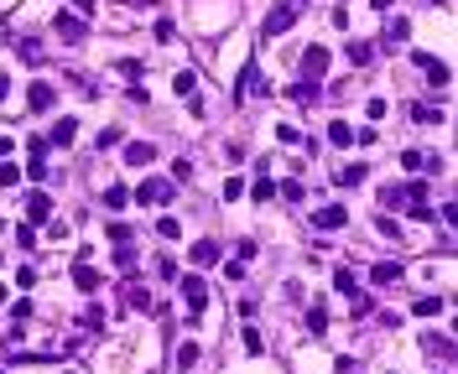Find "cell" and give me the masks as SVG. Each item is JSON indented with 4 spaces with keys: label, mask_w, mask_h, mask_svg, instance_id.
<instances>
[{
    "label": "cell",
    "mask_w": 458,
    "mask_h": 374,
    "mask_svg": "<svg viewBox=\"0 0 458 374\" xmlns=\"http://www.w3.org/2000/svg\"><path fill=\"white\" fill-rule=\"evenodd\" d=\"M0 302H6V286H0Z\"/></svg>",
    "instance_id": "cell-48"
},
{
    "label": "cell",
    "mask_w": 458,
    "mask_h": 374,
    "mask_svg": "<svg viewBox=\"0 0 458 374\" xmlns=\"http://www.w3.org/2000/svg\"><path fill=\"white\" fill-rule=\"evenodd\" d=\"M417 312H422V317H437V312H443V296H417Z\"/></svg>",
    "instance_id": "cell-28"
},
{
    "label": "cell",
    "mask_w": 458,
    "mask_h": 374,
    "mask_svg": "<svg viewBox=\"0 0 458 374\" xmlns=\"http://www.w3.org/2000/svg\"><path fill=\"white\" fill-rule=\"evenodd\" d=\"M79 322H83V327H89V333H94V327H105V307H89V312H83V317H79Z\"/></svg>",
    "instance_id": "cell-33"
},
{
    "label": "cell",
    "mask_w": 458,
    "mask_h": 374,
    "mask_svg": "<svg viewBox=\"0 0 458 374\" xmlns=\"http://www.w3.org/2000/svg\"><path fill=\"white\" fill-rule=\"evenodd\" d=\"M125 203H130V192H125V187H105V208H125Z\"/></svg>",
    "instance_id": "cell-23"
},
{
    "label": "cell",
    "mask_w": 458,
    "mask_h": 374,
    "mask_svg": "<svg viewBox=\"0 0 458 374\" xmlns=\"http://www.w3.org/2000/svg\"><path fill=\"white\" fill-rule=\"evenodd\" d=\"M125 307H141V312H146V307H152V296H146L141 286H125Z\"/></svg>",
    "instance_id": "cell-29"
},
{
    "label": "cell",
    "mask_w": 458,
    "mask_h": 374,
    "mask_svg": "<svg viewBox=\"0 0 458 374\" xmlns=\"http://www.w3.org/2000/svg\"><path fill=\"white\" fill-rule=\"evenodd\" d=\"M224 276H229V280H245V276H250V270H245V260H240V255H235V260H229V265H224Z\"/></svg>",
    "instance_id": "cell-35"
},
{
    "label": "cell",
    "mask_w": 458,
    "mask_h": 374,
    "mask_svg": "<svg viewBox=\"0 0 458 374\" xmlns=\"http://www.w3.org/2000/svg\"><path fill=\"white\" fill-rule=\"evenodd\" d=\"M250 192H256V203H266V198H271V192H276V182H266V177H260V182H256V187H250Z\"/></svg>",
    "instance_id": "cell-40"
},
{
    "label": "cell",
    "mask_w": 458,
    "mask_h": 374,
    "mask_svg": "<svg viewBox=\"0 0 458 374\" xmlns=\"http://www.w3.org/2000/svg\"><path fill=\"white\" fill-rule=\"evenodd\" d=\"M156 234H162V239H183V223H177V219H172V213H167V219H162V223H156Z\"/></svg>",
    "instance_id": "cell-27"
},
{
    "label": "cell",
    "mask_w": 458,
    "mask_h": 374,
    "mask_svg": "<svg viewBox=\"0 0 458 374\" xmlns=\"http://www.w3.org/2000/svg\"><path fill=\"white\" fill-rule=\"evenodd\" d=\"M193 83H198L193 73H177V78H172V89H177V94H193Z\"/></svg>",
    "instance_id": "cell-41"
},
{
    "label": "cell",
    "mask_w": 458,
    "mask_h": 374,
    "mask_svg": "<svg viewBox=\"0 0 458 374\" xmlns=\"http://www.w3.org/2000/svg\"><path fill=\"white\" fill-rule=\"evenodd\" d=\"M401 166H406V172H422V166H427V172H433L437 162H427V156L417 151V146H411V151H401Z\"/></svg>",
    "instance_id": "cell-18"
},
{
    "label": "cell",
    "mask_w": 458,
    "mask_h": 374,
    "mask_svg": "<svg viewBox=\"0 0 458 374\" xmlns=\"http://www.w3.org/2000/svg\"><path fill=\"white\" fill-rule=\"evenodd\" d=\"M73 135H79V120L73 115H63L58 125H52V135H48V146H73Z\"/></svg>",
    "instance_id": "cell-11"
},
{
    "label": "cell",
    "mask_w": 458,
    "mask_h": 374,
    "mask_svg": "<svg viewBox=\"0 0 458 374\" xmlns=\"http://www.w3.org/2000/svg\"><path fill=\"white\" fill-rule=\"evenodd\" d=\"M282 198H287V203H302L307 192H302V187H297V182H282Z\"/></svg>",
    "instance_id": "cell-42"
},
{
    "label": "cell",
    "mask_w": 458,
    "mask_h": 374,
    "mask_svg": "<svg viewBox=\"0 0 458 374\" xmlns=\"http://www.w3.org/2000/svg\"><path fill=\"white\" fill-rule=\"evenodd\" d=\"M110 245H130V223H110Z\"/></svg>",
    "instance_id": "cell-34"
},
{
    "label": "cell",
    "mask_w": 458,
    "mask_h": 374,
    "mask_svg": "<svg viewBox=\"0 0 458 374\" xmlns=\"http://www.w3.org/2000/svg\"><path fill=\"white\" fill-rule=\"evenodd\" d=\"M125 162L130 166H152L156 162V146H152V140H130V146H125Z\"/></svg>",
    "instance_id": "cell-9"
},
{
    "label": "cell",
    "mask_w": 458,
    "mask_h": 374,
    "mask_svg": "<svg viewBox=\"0 0 458 374\" xmlns=\"http://www.w3.org/2000/svg\"><path fill=\"white\" fill-rule=\"evenodd\" d=\"M0 234H6V219H0Z\"/></svg>",
    "instance_id": "cell-49"
},
{
    "label": "cell",
    "mask_w": 458,
    "mask_h": 374,
    "mask_svg": "<svg viewBox=\"0 0 458 374\" xmlns=\"http://www.w3.org/2000/svg\"><path fill=\"white\" fill-rule=\"evenodd\" d=\"M364 177H370V172H364V162H354V166H344V187H360V182H364Z\"/></svg>",
    "instance_id": "cell-30"
},
{
    "label": "cell",
    "mask_w": 458,
    "mask_h": 374,
    "mask_svg": "<svg viewBox=\"0 0 458 374\" xmlns=\"http://www.w3.org/2000/svg\"><path fill=\"white\" fill-rule=\"evenodd\" d=\"M370 58H375V47H370V42H349V63H360V68H370Z\"/></svg>",
    "instance_id": "cell-21"
},
{
    "label": "cell",
    "mask_w": 458,
    "mask_h": 374,
    "mask_svg": "<svg viewBox=\"0 0 458 374\" xmlns=\"http://www.w3.org/2000/svg\"><path fill=\"white\" fill-rule=\"evenodd\" d=\"M287 99L292 104H318V83H307V78H297L292 89H287Z\"/></svg>",
    "instance_id": "cell-12"
},
{
    "label": "cell",
    "mask_w": 458,
    "mask_h": 374,
    "mask_svg": "<svg viewBox=\"0 0 458 374\" xmlns=\"http://www.w3.org/2000/svg\"><path fill=\"white\" fill-rule=\"evenodd\" d=\"M198 359H203V349H198V343H183V349H177V369H193Z\"/></svg>",
    "instance_id": "cell-20"
},
{
    "label": "cell",
    "mask_w": 458,
    "mask_h": 374,
    "mask_svg": "<svg viewBox=\"0 0 458 374\" xmlns=\"http://www.w3.org/2000/svg\"><path fill=\"white\" fill-rule=\"evenodd\" d=\"M52 104H58V89H52V83H42V78H37L32 89H26V109H32V115H48Z\"/></svg>",
    "instance_id": "cell-3"
},
{
    "label": "cell",
    "mask_w": 458,
    "mask_h": 374,
    "mask_svg": "<svg viewBox=\"0 0 458 374\" xmlns=\"http://www.w3.org/2000/svg\"><path fill=\"white\" fill-rule=\"evenodd\" d=\"M219 260V239H198L193 245V265H214Z\"/></svg>",
    "instance_id": "cell-14"
},
{
    "label": "cell",
    "mask_w": 458,
    "mask_h": 374,
    "mask_svg": "<svg viewBox=\"0 0 458 374\" xmlns=\"http://www.w3.org/2000/svg\"><path fill=\"white\" fill-rule=\"evenodd\" d=\"M370 280H375V286H396V280H401V265H396V260H380V265L370 270Z\"/></svg>",
    "instance_id": "cell-13"
},
{
    "label": "cell",
    "mask_w": 458,
    "mask_h": 374,
    "mask_svg": "<svg viewBox=\"0 0 458 374\" xmlns=\"http://www.w3.org/2000/svg\"><path fill=\"white\" fill-rule=\"evenodd\" d=\"M380 203L386 208H406V187H380Z\"/></svg>",
    "instance_id": "cell-22"
},
{
    "label": "cell",
    "mask_w": 458,
    "mask_h": 374,
    "mask_svg": "<svg viewBox=\"0 0 458 374\" xmlns=\"http://www.w3.org/2000/svg\"><path fill=\"white\" fill-rule=\"evenodd\" d=\"M422 349H427V353H443V359H448L453 338H448V333H422Z\"/></svg>",
    "instance_id": "cell-17"
},
{
    "label": "cell",
    "mask_w": 458,
    "mask_h": 374,
    "mask_svg": "<svg viewBox=\"0 0 458 374\" xmlns=\"http://www.w3.org/2000/svg\"><path fill=\"white\" fill-rule=\"evenodd\" d=\"M245 198V182H240V177H229V182H224V203H240Z\"/></svg>",
    "instance_id": "cell-32"
},
{
    "label": "cell",
    "mask_w": 458,
    "mask_h": 374,
    "mask_svg": "<svg viewBox=\"0 0 458 374\" xmlns=\"http://www.w3.org/2000/svg\"><path fill=\"white\" fill-rule=\"evenodd\" d=\"M73 11H79V16H94V0H79V6H73Z\"/></svg>",
    "instance_id": "cell-44"
},
{
    "label": "cell",
    "mask_w": 458,
    "mask_h": 374,
    "mask_svg": "<svg viewBox=\"0 0 458 374\" xmlns=\"http://www.w3.org/2000/svg\"><path fill=\"white\" fill-rule=\"evenodd\" d=\"M73 286H79V292H99V286H105V276H99V270L89 265V255H83L79 265H73Z\"/></svg>",
    "instance_id": "cell-7"
},
{
    "label": "cell",
    "mask_w": 458,
    "mask_h": 374,
    "mask_svg": "<svg viewBox=\"0 0 458 374\" xmlns=\"http://www.w3.org/2000/svg\"><path fill=\"white\" fill-rule=\"evenodd\" d=\"M177 187L167 182V177H146L141 187H136V203H146V208H162V203H172Z\"/></svg>",
    "instance_id": "cell-1"
},
{
    "label": "cell",
    "mask_w": 458,
    "mask_h": 374,
    "mask_svg": "<svg viewBox=\"0 0 458 374\" xmlns=\"http://www.w3.org/2000/svg\"><path fill=\"white\" fill-rule=\"evenodd\" d=\"M329 140H333V146H349V140H354V130L344 125V120H333V125H329Z\"/></svg>",
    "instance_id": "cell-24"
},
{
    "label": "cell",
    "mask_w": 458,
    "mask_h": 374,
    "mask_svg": "<svg viewBox=\"0 0 458 374\" xmlns=\"http://www.w3.org/2000/svg\"><path fill=\"white\" fill-rule=\"evenodd\" d=\"M287 26H292V6H287V0H282V6H276V11H271L266 21H260V32H266V36H282Z\"/></svg>",
    "instance_id": "cell-8"
},
{
    "label": "cell",
    "mask_w": 458,
    "mask_h": 374,
    "mask_svg": "<svg viewBox=\"0 0 458 374\" xmlns=\"http://www.w3.org/2000/svg\"><path fill=\"white\" fill-rule=\"evenodd\" d=\"M287 6H307V0H287Z\"/></svg>",
    "instance_id": "cell-47"
},
{
    "label": "cell",
    "mask_w": 458,
    "mask_h": 374,
    "mask_svg": "<svg viewBox=\"0 0 458 374\" xmlns=\"http://www.w3.org/2000/svg\"><path fill=\"white\" fill-rule=\"evenodd\" d=\"M411 120L417 125H443V109L437 104H411Z\"/></svg>",
    "instance_id": "cell-16"
},
{
    "label": "cell",
    "mask_w": 458,
    "mask_h": 374,
    "mask_svg": "<svg viewBox=\"0 0 458 374\" xmlns=\"http://www.w3.org/2000/svg\"><path fill=\"white\" fill-rule=\"evenodd\" d=\"M115 68H120V73H125V78H141V73H146V68H141V63H136V58H125V63H115Z\"/></svg>",
    "instance_id": "cell-39"
},
{
    "label": "cell",
    "mask_w": 458,
    "mask_h": 374,
    "mask_svg": "<svg viewBox=\"0 0 458 374\" xmlns=\"http://www.w3.org/2000/svg\"><path fill=\"white\" fill-rule=\"evenodd\" d=\"M333 292H339V296H349V302H354V296H360V280H354L349 270H333Z\"/></svg>",
    "instance_id": "cell-15"
},
{
    "label": "cell",
    "mask_w": 458,
    "mask_h": 374,
    "mask_svg": "<svg viewBox=\"0 0 458 374\" xmlns=\"http://www.w3.org/2000/svg\"><path fill=\"white\" fill-rule=\"evenodd\" d=\"M406 36H411V21H391L386 26V42H406Z\"/></svg>",
    "instance_id": "cell-31"
},
{
    "label": "cell",
    "mask_w": 458,
    "mask_h": 374,
    "mask_svg": "<svg viewBox=\"0 0 458 374\" xmlns=\"http://www.w3.org/2000/svg\"><path fill=\"white\" fill-rule=\"evenodd\" d=\"M21 182V166H11V156H6V162H0V187H16Z\"/></svg>",
    "instance_id": "cell-26"
},
{
    "label": "cell",
    "mask_w": 458,
    "mask_h": 374,
    "mask_svg": "<svg viewBox=\"0 0 458 374\" xmlns=\"http://www.w3.org/2000/svg\"><path fill=\"white\" fill-rule=\"evenodd\" d=\"M6 94H11V78H6V73H0V99H6Z\"/></svg>",
    "instance_id": "cell-46"
},
{
    "label": "cell",
    "mask_w": 458,
    "mask_h": 374,
    "mask_svg": "<svg viewBox=\"0 0 458 374\" xmlns=\"http://www.w3.org/2000/svg\"><path fill=\"white\" fill-rule=\"evenodd\" d=\"M344 223H349V208H344V203H329V208L313 213V229H344Z\"/></svg>",
    "instance_id": "cell-6"
},
{
    "label": "cell",
    "mask_w": 458,
    "mask_h": 374,
    "mask_svg": "<svg viewBox=\"0 0 458 374\" xmlns=\"http://www.w3.org/2000/svg\"><path fill=\"white\" fill-rule=\"evenodd\" d=\"M276 140H282V146H302V135H297L292 125H276Z\"/></svg>",
    "instance_id": "cell-37"
},
{
    "label": "cell",
    "mask_w": 458,
    "mask_h": 374,
    "mask_svg": "<svg viewBox=\"0 0 458 374\" xmlns=\"http://www.w3.org/2000/svg\"><path fill=\"white\" fill-rule=\"evenodd\" d=\"M370 6H375V11H391V6H396V0H370Z\"/></svg>",
    "instance_id": "cell-45"
},
{
    "label": "cell",
    "mask_w": 458,
    "mask_h": 374,
    "mask_svg": "<svg viewBox=\"0 0 458 374\" xmlns=\"http://www.w3.org/2000/svg\"><path fill=\"white\" fill-rule=\"evenodd\" d=\"M0 374H6V369H0Z\"/></svg>",
    "instance_id": "cell-50"
},
{
    "label": "cell",
    "mask_w": 458,
    "mask_h": 374,
    "mask_svg": "<svg viewBox=\"0 0 458 374\" xmlns=\"http://www.w3.org/2000/svg\"><path fill=\"white\" fill-rule=\"evenodd\" d=\"M26 219H32V223L52 219V198H48V192H26Z\"/></svg>",
    "instance_id": "cell-10"
},
{
    "label": "cell",
    "mask_w": 458,
    "mask_h": 374,
    "mask_svg": "<svg viewBox=\"0 0 458 374\" xmlns=\"http://www.w3.org/2000/svg\"><path fill=\"white\" fill-rule=\"evenodd\" d=\"M52 32L73 47V42H83V36H89V21H83L79 11H58V16H52Z\"/></svg>",
    "instance_id": "cell-2"
},
{
    "label": "cell",
    "mask_w": 458,
    "mask_h": 374,
    "mask_svg": "<svg viewBox=\"0 0 458 374\" xmlns=\"http://www.w3.org/2000/svg\"><path fill=\"white\" fill-rule=\"evenodd\" d=\"M16 286H21V292H32V286H37V270L21 265V270H16Z\"/></svg>",
    "instance_id": "cell-36"
},
{
    "label": "cell",
    "mask_w": 458,
    "mask_h": 374,
    "mask_svg": "<svg viewBox=\"0 0 458 374\" xmlns=\"http://www.w3.org/2000/svg\"><path fill=\"white\" fill-rule=\"evenodd\" d=\"M177 286H183V302H188L193 312H203V307H209V280H203V276H183Z\"/></svg>",
    "instance_id": "cell-5"
},
{
    "label": "cell",
    "mask_w": 458,
    "mask_h": 374,
    "mask_svg": "<svg viewBox=\"0 0 458 374\" xmlns=\"http://www.w3.org/2000/svg\"><path fill=\"white\" fill-rule=\"evenodd\" d=\"M245 349H250V353H266V338H260L256 327H245Z\"/></svg>",
    "instance_id": "cell-38"
},
{
    "label": "cell",
    "mask_w": 458,
    "mask_h": 374,
    "mask_svg": "<svg viewBox=\"0 0 458 374\" xmlns=\"http://www.w3.org/2000/svg\"><path fill=\"white\" fill-rule=\"evenodd\" d=\"M427 63V83H433V89H448V68H443V63H437V58H422Z\"/></svg>",
    "instance_id": "cell-19"
},
{
    "label": "cell",
    "mask_w": 458,
    "mask_h": 374,
    "mask_svg": "<svg viewBox=\"0 0 458 374\" xmlns=\"http://www.w3.org/2000/svg\"><path fill=\"white\" fill-rule=\"evenodd\" d=\"M307 327H313V333H329V312H323V307H307Z\"/></svg>",
    "instance_id": "cell-25"
},
{
    "label": "cell",
    "mask_w": 458,
    "mask_h": 374,
    "mask_svg": "<svg viewBox=\"0 0 458 374\" xmlns=\"http://www.w3.org/2000/svg\"><path fill=\"white\" fill-rule=\"evenodd\" d=\"M11 151H16V140H11V135H0V162H6Z\"/></svg>",
    "instance_id": "cell-43"
},
{
    "label": "cell",
    "mask_w": 458,
    "mask_h": 374,
    "mask_svg": "<svg viewBox=\"0 0 458 374\" xmlns=\"http://www.w3.org/2000/svg\"><path fill=\"white\" fill-rule=\"evenodd\" d=\"M323 73H329V47H307V52H302V78L307 83H318V78H323Z\"/></svg>",
    "instance_id": "cell-4"
}]
</instances>
